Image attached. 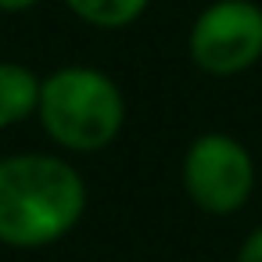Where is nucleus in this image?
Segmentation results:
<instances>
[{"mask_svg":"<svg viewBox=\"0 0 262 262\" xmlns=\"http://www.w3.org/2000/svg\"><path fill=\"white\" fill-rule=\"evenodd\" d=\"M86 208L79 172L54 155L0 162V244L43 248L61 241Z\"/></svg>","mask_w":262,"mask_h":262,"instance_id":"f257e3e1","label":"nucleus"},{"mask_svg":"<svg viewBox=\"0 0 262 262\" xmlns=\"http://www.w3.org/2000/svg\"><path fill=\"white\" fill-rule=\"evenodd\" d=\"M40 0H0V11H29Z\"/></svg>","mask_w":262,"mask_h":262,"instance_id":"6e6552de","label":"nucleus"},{"mask_svg":"<svg viewBox=\"0 0 262 262\" xmlns=\"http://www.w3.org/2000/svg\"><path fill=\"white\" fill-rule=\"evenodd\" d=\"M36 112L54 144L69 151H101L119 137L126 101L104 72L69 65L43 79Z\"/></svg>","mask_w":262,"mask_h":262,"instance_id":"f03ea898","label":"nucleus"},{"mask_svg":"<svg viewBox=\"0 0 262 262\" xmlns=\"http://www.w3.org/2000/svg\"><path fill=\"white\" fill-rule=\"evenodd\" d=\"M40 79L15 61H0V129L22 122L40 108Z\"/></svg>","mask_w":262,"mask_h":262,"instance_id":"39448f33","label":"nucleus"},{"mask_svg":"<svg viewBox=\"0 0 262 262\" xmlns=\"http://www.w3.org/2000/svg\"><path fill=\"white\" fill-rule=\"evenodd\" d=\"M183 187L198 208L212 215H230L248 201L255 187L251 155L244 151V144H237L226 133H205L187 147Z\"/></svg>","mask_w":262,"mask_h":262,"instance_id":"20e7f679","label":"nucleus"},{"mask_svg":"<svg viewBox=\"0 0 262 262\" xmlns=\"http://www.w3.org/2000/svg\"><path fill=\"white\" fill-rule=\"evenodd\" d=\"M237 262H262V226L241 244V251H237Z\"/></svg>","mask_w":262,"mask_h":262,"instance_id":"0eeeda50","label":"nucleus"},{"mask_svg":"<svg viewBox=\"0 0 262 262\" xmlns=\"http://www.w3.org/2000/svg\"><path fill=\"white\" fill-rule=\"evenodd\" d=\"M190 58L208 76H237L262 58V8L251 0H215L190 29Z\"/></svg>","mask_w":262,"mask_h":262,"instance_id":"7ed1b4c3","label":"nucleus"},{"mask_svg":"<svg viewBox=\"0 0 262 262\" xmlns=\"http://www.w3.org/2000/svg\"><path fill=\"white\" fill-rule=\"evenodd\" d=\"M65 4H69L72 15H79L90 26L119 29V26H129L144 15L147 0H65Z\"/></svg>","mask_w":262,"mask_h":262,"instance_id":"423d86ee","label":"nucleus"}]
</instances>
